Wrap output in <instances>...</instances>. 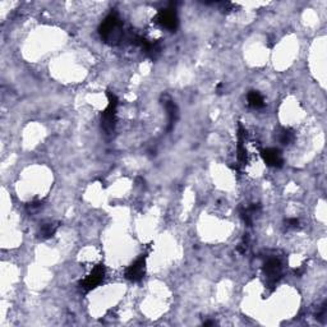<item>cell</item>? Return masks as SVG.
<instances>
[{
    "label": "cell",
    "mask_w": 327,
    "mask_h": 327,
    "mask_svg": "<svg viewBox=\"0 0 327 327\" xmlns=\"http://www.w3.org/2000/svg\"><path fill=\"white\" fill-rule=\"evenodd\" d=\"M100 35L106 42L116 43L123 38V23L118 14L111 13L100 26Z\"/></svg>",
    "instance_id": "obj_1"
},
{
    "label": "cell",
    "mask_w": 327,
    "mask_h": 327,
    "mask_svg": "<svg viewBox=\"0 0 327 327\" xmlns=\"http://www.w3.org/2000/svg\"><path fill=\"white\" fill-rule=\"evenodd\" d=\"M107 97H109V105H107L106 110L102 112L101 124L102 128H104L107 133H110L114 129L115 122H116L118 99L114 94H111V92H107Z\"/></svg>",
    "instance_id": "obj_2"
},
{
    "label": "cell",
    "mask_w": 327,
    "mask_h": 327,
    "mask_svg": "<svg viewBox=\"0 0 327 327\" xmlns=\"http://www.w3.org/2000/svg\"><path fill=\"white\" fill-rule=\"evenodd\" d=\"M104 277H105L104 266L102 265L95 266V267L92 268L91 272H89L88 275H87L81 283H79V285H81V288L83 289V290L89 291L92 290V289L96 288V286H99L100 284L102 283V280H104Z\"/></svg>",
    "instance_id": "obj_3"
},
{
    "label": "cell",
    "mask_w": 327,
    "mask_h": 327,
    "mask_svg": "<svg viewBox=\"0 0 327 327\" xmlns=\"http://www.w3.org/2000/svg\"><path fill=\"white\" fill-rule=\"evenodd\" d=\"M156 23L160 27L165 28L168 31H174L178 27V17L174 8H166V9H161L156 15Z\"/></svg>",
    "instance_id": "obj_4"
},
{
    "label": "cell",
    "mask_w": 327,
    "mask_h": 327,
    "mask_svg": "<svg viewBox=\"0 0 327 327\" xmlns=\"http://www.w3.org/2000/svg\"><path fill=\"white\" fill-rule=\"evenodd\" d=\"M146 257H139L134 263L129 266L125 271V277L130 281H139L145 276Z\"/></svg>",
    "instance_id": "obj_5"
},
{
    "label": "cell",
    "mask_w": 327,
    "mask_h": 327,
    "mask_svg": "<svg viewBox=\"0 0 327 327\" xmlns=\"http://www.w3.org/2000/svg\"><path fill=\"white\" fill-rule=\"evenodd\" d=\"M262 158L268 166H272V168H281L284 164L283 156H281L280 151L276 150V148H266L262 151Z\"/></svg>",
    "instance_id": "obj_6"
},
{
    "label": "cell",
    "mask_w": 327,
    "mask_h": 327,
    "mask_svg": "<svg viewBox=\"0 0 327 327\" xmlns=\"http://www.w3.org/2000/svg\"><path fill=\"white\" fill-rule=\"evenodd\" d=\"M265 275L267 276L268 280L276 281L281 276V265L277 260L272 258L268 260L265 265Z\"/></svg>",
    "instance_id": "obj_7"
},
{
    "label": "cell",
    "mask_w": 327,
    "mask_h": 327,
    "mask_svg": "<svg viewBox=\"0 0 327 327\" xmlns=\"http://www.w3.org/2000/svg\"><path fill=\"white\" fill-rule=\"evenodd\" d=\"M248 104L253 109H261V107L265 106V100L260 92L252 91L248 94Z\"/></svg>",
    "instance_id": "obj_8"
},
{
    "label": "cell",
    "mask_w": 327,
    "mask_h": 327,
    "mask_svg": "<svg viewBox=\"0 0 327 327\" xmlns=\"http://www.w3.org/2000/svg\"><path fill=\"white\" fill-rule=\"evenodd\" d=\"M295 139V134L291 129H283L278 133V141H280L283 145H290Z\"/></svg>",
    "instance_id": "obj_9"
},
{
    "label": "cell",
    "mask_w": 327,
    "mask_h": 327,
    "mask_svg": "<svg viewBox=\"0 0 327 327\" xmlns=\"http://www.w3.org/2000/svg\"><path fill=\"white\" fill-rule=\"evenodd\" d=\"M56 229H58V225H55V224L43 225V226L41 227V231H40L41 238H43V239H48V238L53 237V235L55 234Z\"/></svg>",
    "instance_id": "obj_10"
},
{
    "label": "cell",
    "mask_w": 327,
    "mask_h": 327,
    "mask_svg": "<svg viewBox=\"0 0 327 327\" xmlns=\"http://www.w3.org/2000/svg\"><path fill=\"white\" fill-rule=\"evenodd\" d=\"M285 224L288 229H296V227L299 226V220L295 219V217H294V219H288Z\"/></svg>",
    "instance_id": "obj_11"
}]
</instances>
